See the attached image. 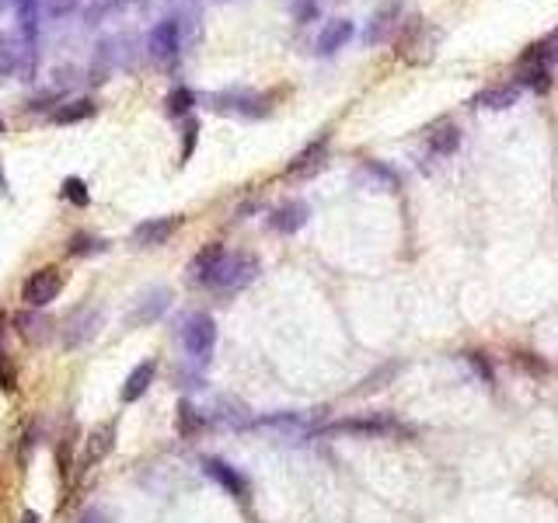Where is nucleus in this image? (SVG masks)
Masks as SVG:
<instances>
[{"label": "nucleus", "instance_id": "f257e3e1", "mask_svg": "<svg viewBox=\"0 0 558 523\" xmlns=\"http://www.w3.org/2000/svg\"><path fill=\"white\" fill-rule=\"evenodd\" d=\"M255 276H259V259L255 255H227V259L220 262V269L210 276L206 287L224 293V297H231V293H241L244 287H252Z\"/></svg>", "mask_w": 558, "mask_h": 523}, {"label": "nucleus", "instance_id": "f03ea898", "mask_svg": "<svg viewBox=\"0 0 558 523\" xmlns=\"http://www.w3.org/2000/svg\"><path fill=\"white\" fill-rule=\"evenodd\" d=\"M325 416V408H321L318 416H300V412H272L266 418H255L252 426L255 429H266V433H276L279 440H307L311 433H321L318 418Z\"/></svg>", "mask_w": 558, "mask_h": 523}, {"label": "nucleus", "instance_id": "7ed1b4c3", "mask_svg": "<svg viewBox=\"0 0 558 523\" xmlns=\"http://www.w3.org/2000/svg\"><path fill=\"white\" fill-rule=\"evenodd\" d=\"M321 433H328V436H363V440H370V436H395V433H401V422L391 416L373 412V416L343 418V422H335V426H325Z\"/></svg>", "mask_w": 558, "mask_h": 523}, {"label": "nucleus", "instance_id": "20e7f679", "mask_svg": "<svg viewBox=\"0 0 558 523\" xmlns=\"http://www.w3.org/2000/svg\"><path fill=\"white\" fill-rule=\"evenodd\" d=\"M182 345L196 363H206L213 356V345H216V321L210 314H188L186 325H182Z\"/></svg>", "mask_w": 558, "mask_h": 523}, {"label": "nucleus", "instance_id": "39448f33", "mask_svg": "<svg viewBox=\"0 0 558 523\" xmlns=\"http://www.w3.org/2000/svg\"><path fill=\"white\" fill-rule=\"evenodd\" d=\"M102 328V307H78V311L67 314L63 328H59V339H63V349H80L87 342L98 335Z\"/></svg>", "mask_w": 558, "mask_h": 523}, {"label": "nucleus", "instance_id": "423d86ee", "mask_svg": "<svg viewBox=\"0 0 558 523\" xmlns=\"http://www.w3.org/2000/svg\"><path fill=\"white\" fill-rule=\"evenodd\" d=\"M59 289H63V272L56 265H42V269H35L28 276L25 289H22V300H25L28 307H46L50 300L59 297Z\"/></svg>", "mask_w": 558, "mask_h": 523}, {"label": "nucleus", "instance_id": "0eeeda50", "mask_svg": "<svg viewBox=\"0 0 558 523\" xmlns=\"http://www.w3.org/2000/svg\"><path fill=\"white\" fill-rule=\"evenodd\" d=\"M168 307H171V289L168 287L147 289L143 297H136L133 311L126 314V325H130V328H147V325L160 321Z\"/></svg>", "mask_w": 558, "mask_h": 523}, {"label": "nucleus", "instance_id": "6e6552de", "mask_svg": "<svg viewBox=\"0 0 558 523\" xmlns=\"http://www.w3.org/2000/svg\"><path fill=\"white\" fill-rule=\"evenodd\" d=\"M147 50H151V56H154L158 63L175 60L178 50H182V28H178V22H175V18H164V22H158V25L151 28Z\"/></svg>", "mask_w": 558, "mask_h": 523}, {"label": "nucleus", "instance_id": "1a4fd4ad", "mask_svg": "<svg viewBox=\"0 0 558 523\" xmlns=\"http://www.w3.org/2000/svg\"><path fill=\"white\" fill-rule=\"evenodd\" d=\"M203 471L210 474V478L216 482V485H220V489H224V492H231V496L241 499V502H244V499H248V492H252L248 478H244L238 468H231L227 461H220V457H206V461H203Z\"/></svg>", "mask_w": 558, "mask_h": 523}, {"label": "nucleus", "instance_id": "9d476101", "mask_svg": "<svg viewBox=\"0 0 558 523\" xmlns=\"http://www.w3.org/2000/svg\"><path fill=\"white\" fill-rule=\"evenodd\" d=\"M178 227H182V216H154V220H143L130 241H133L136 248H158V244H164Z\"/></svg>", "mask_w": 558, "mask_h": 523}, {"label": "nucleus", "instance_id": "9b49d317", "mask_svg": "<svg viewBox=\"0 0 558 523\" xmlns=\"http://www.w3.org/2000/svg\"><path fill=\"white\" fill-rule=\"evenodd\" d=\"M325 154H328V133H321L315 143H307L300 154L293 157L290 164H287V175L290 179H307V175H315L325 168Z\"/></svg>", "mask_w": 558, "mask_h": 523}, {"label": "nucleus", "instance_id": "f8f14e48", "mask_svg": "<svg viewBox=\"0 0 558 523\" xmlns=\"http://www.w3.org/2000/svg\"><path fill=\"white\" fill-rule=\"evenodd\" d=\"M307 216H311L307 203L293 199V203H283V206L272 209V216H269V227H272L276 234H297V231L307 224Z\"/></svg>", "mask_w": 558, "mask_h": 523}, {"label": "nucleus", "instance_id": "ddd939ff", "mask_svg": "<svg viewBox=\"0 0 558 523\" xmlns=\"http://www.w3.org/2000/svg\"><path fill=\"white\" fill-rule=\"evenodd\" d=\"M112 446H115V422H105V426H98V429L84 440V457H80V464H84V468L102 464L108 454H112Z\"/></svg>", "mask_w": 558, "mask_h": 523}, {"label": "nucleus", "instance_id": "4468645a", "mask_svg": "<svg viewBox=\"0 0 558 523\" xmlns=\"http://www.w3.org/2000/svg\"><path fill=\"white\" fill-rule=\"evenodd\" d=\"M224 259H227V252H224V244H220V241L206 244L196 259L188 262V276H192V283H203V287H206V283H210V276L220 269V262Z\"/></svg>", "mask_w": 558, "mask_h": 523}, {"label": "nucleus", "instance_id": "2eb2a0df", "mask_svg": "<svg viewBox=\"0 0 558 523\" xmlns=\"http://www.w3.org/2000/svg\"><path fill=\"white\" fill-rule=\"evenodd\" d=\"M154 373H158V363H154V360H143V363L136 366L133 373L126 377V384H123V401H126V405L140 401V398L147 394V388L154 384Z\"/></svg>", "mask_w": 558, "mask_h": 523}, {"label": "nucleus", "instance_id": "dca6fc26", "mask_svg": "<svg viewBox=\"0 0 558 523\" xmlns=\"http://www.w3.org/2000/svg\"><path fill=\"white\" fill-rule=\"evenodd\" d=\"M349 39H352V22L349 18H335V22H328V25L321 28L318 52L321 56H332L335 50H343Z\"/></svg>", "mask_w": 558, "mask_h": 523}, {"label": "nucleus", "instance_id": "f3484780", "mask_svg": "<svg viewBox=\"0 0 558 523\" xmlns=\"http://www.w3.org/2000/svg\"><path fill=\"white\" fill-rule=\"evenodd\" d=\"M213 102H220L216 108H231V112H241V115H259V112H266V108H262L266 98H259V95H252V91H227V95H216Z\"/></svg>", "mask_w": 558, "mask_h": 523}, {"label": "nucleus", "instance_id": "a211bd4d", "mask_svg": "<svg viewBox=\"0 0 558 523\" xmlns=\"http://www.w3.org/2000/svg\"><path fill=\"white\" fill-rule=\"evenodd\" d=\"M398 370H401V363H384L380 370H373V373H367L363 381H360V388L352 394H377V391H384L395 377H398Z\"/></svg>", "mask_w": 558, "mask_h": 523}, {"label": "nucleus", "instance_id": "6ab92c4d", "mask_svg": "<svg viewBox=\"0 0 558 523\" xmlns=\"http://www.w3.org/2000/svg\"><path fill=\"white\" fill-rule=\"evenodd\" d=\"M95 115V102L91 98H74V102L59 105L53 112V123H84V119H91Z\"/></svg>", "mask_w": 558, "mask_h": 523}, {"label": "nucleus", "instance_id": "aec40b11", "mask_svg": "<svg viewBox=\"0 0 558 523\" xmlns=\"http://www.w3.org/2000/svg\"><path fill=\"white\" fill-rule=\"evenodd\" d=\"M517 98H520V91L506 84V87H485V91H479L475 105L479 108H509V105H517Z\"/></svg>", "mask_w": 558, "mask_h": 523}, {"label": "nucleus", "instance_id": "412c9836", "mask_svg": "<svg viewBox=\"0 0 558 523\" xmlns=\"http://www.w3.org/2000/svg\"><path fill=\"white\" fill-rule=\"evenodd\" d=\"M360 179L363 182H370V185H377V188H398V175L391 171V168H384L380 161H363V168H360Z\"/></svg>", "mask_w": 558, "mask_h": 523}, {"label": "nucleus", "instance_id": "4be33fe9", "mask_svg": "<svg viewBox=\"0 0 558 523\" xmlns=\"http://www.w3.org/2000/svg\"><path fill=\"white\" fill-rule=\"evenodd\" d=\"M461 147V130L457 126H440L429 133V151L436 157H451Z\"/></svg>", "mask_w": 558, "mask_h": 523}, {"label": "nucleus", "instance_id": "5701e85b", "mask_svg": "<svg viewBox=\"0 0 558 523\" xmlns=\"http://www.w3.org/2000/svg\"><path fill=\"white\" fill-rule=\"evenodd\" d=\"M395 18H398V4H388V7H384V11L377 14V18H373V25L367 28V35H363V39H367V46H377V42H384V35H388L391 28L398 25Z\"/></svg>", "mask_w": 558, "mask_h": 523}, {"label": "nucleus", "instance_id": "b1692460", "mask_svg": "<svg viewBox=\"0 0 558 523\" xmlns=\"http://www.w3.org/2000/svg\"><path fill=\"white\" fill-rule=\"evenodd\" d=\"M203 426H206V416H203L192 401H182V405H178V433H182L186 440H192L196 433H203Z\"/></svg>", "mask_w": 558, "mask_h": 523}, {"label": "nucleus", "instance_id": "393cba45", "mask_svg": "<svg viewBox=\"0 0 558 523\" xmlns=\"http://www.w3.org/2000/svg\"><path fill=\"white\" fill-rule=\"evenodd\" d=\"M108 244L102 237H91V234H74L70 237V244H67V252L74 255V259H87V255H102Z\"/></svg>", "mask_w": 558, "mask_h": 523}, {"label": "nucleus", "instance_id": "a878e982", "mask_svg": "<svg viewBox=\"0 0 558 523\" xmlns=\"http://www.w3.org/2000/svg\"><path fill=\"white\" fill-rule=\"evenodd\" d=\"M216 418H220L224 426H231V429H248V426H252V416L241 408L238 401H220V412H216Z\"/></svg>", "mask_w": 558, "mask_h": 523}, {"label": "nucleus", "instance_id": "bb28decb", "mask_svg": "<svg viewBox=\"0 0 558 523\" xmlns=\"http://www.w3.org/2000/svg\"><path fill=\"white\" fill-rule=\"evenodd\" d=\"M63 199L67 203H74V206H87L91 203V192H87V185H84V179H78V175H70V179H63Z\"/></svg>", "mask_w": 558, "mask_h": 523}, {"label": "nucleus", "instance_id": "cd10ccee", "mask_svg": "<svg viewBox=\"0 0 558 523\" xmlns=\"http://www.w3.org/2000/svg\"><path fill=\"white\" fill-rule=\"evenodd\" d=\"M520 84H527L534 91H548L552 87V74H548V67H520Z\"/></svg>", "mask_w": 558, "mask_h": 523}, {"label": "nucleus", "instance_id": "c85d7f7f", "mask_svg": "<svg viewBox=\"0 0 558 523\" xmlns=\"http://www.w3.org/2000/svg\"><path fill=\"white\" fill-rule=\"evenodd\" d=\"M196 105V95L188 91V87H175L168 98H164V108H168V115H186L188 108Z\"/></svg>", "mask_w": 558, "mask_h": 523}, {"label": "nucleus", "instance_id": "c756f323", "mask_svg": "<svg viewBox=\"0 0 558 523\" xmlns=\"http://www.w3.org/2000/svg\"><path fill=\"white\" fill-rule=\"evenodd\" d=\"M42 317H35V314H22L18 317V328H22V335H25L28 342H42L46 339V332H42Z\"/></svg>", "mask_w": 558, "mask_h": 523}, {"label": "nucleus", "instance_id": "7c9ffc66", "mask_svg": "<svg viewBox=\"0 0 558 523\" xmlns=\"http://www.w3.org/2000/svg\"><path fill=\"white\" fill-rule=\"evenodd\" d=\"M468 363L475 366V373H479L485 384L496 381V373H492V366H489V360H485V353H468Z\"/></svg>", "mask_w": 558, "mask_h": 523}, {"label": "nucleus", "instance_id": "2f4dec72", "mask_svg": "<svg viewBox=\"0 0 558 523\" xmlns=\"http://www.w3.org/2000/svg\"><path fill=\"white\" fill-rule=\"evenodd\" d=\"M196 140H199V123H186V140H182V161L192 157L196 151Z\"/></svg>", "mask_w": 558, "mask_h": 523}, {"label": "nucleus", "instance_id": "473e14b6", "mask_svg": "<svg viewBox=\"0 0 558 523\" xmlns=\"http://www.w3.org/2000/svg\"><path fill=\"white\" fill-rule=\"evenodd\" d=\"M541 52H544L548 63H558V28L548 35V39H541Z\"/></svg>", "mask_w": 558, "mask_h": 523}, {"label": "nucleus", "instance_id": "72a5a7b5", "mask_svg": "<svg viewBox=\"0 0 558 523\" xmlns=\"http://www.w3.org/2000/svg\"><path fill=\"white\" fill-rule=\"evenodd\" d=\"M318 14V0H297V22H311Z\"/></svg>", "mask_w": 558, "mask_h": 523}, {"label": "nucleus", "instance_id": "f704fd0d", "mask_svg": "<svg viewBox=\"0 0 558 523\" xmlns=\"http://www.w3.org/2000/svg\"><path fill=\"white\" fill-rule=\"evenodd\" d=\"M32 446H35V429H28L25 436H22V454H18V461L28 464V457H32Z\"/></svg>", "mask_w": 558, "mask_h": 523}, {"label": "nucleus", "instance_id": "c9c22d12", "mask_svg": "<svg viewBox=\"0 0 558 523\" xmlns=\"http://www.w3.org/2000/svg\"><path fill=\"white\" fill-rule=\"evenodd\" d=\"M74 4H78V0H50V11H53V14H67Z\"/></svg>", "mask_w": 558, "mask_h": 523}, {"label": "nucleus", "instance_id": "e433bc0d", "mask_svg": "<svg viewBox=\"0 0 558 523\" xmlns=\"http://www.w3.org/2000/svg\"><path fill=\"white\" fill-rule=\"evenodd\" d=\"M78 523H105V517H102V509H84Z\"/></svg>", "mask_w": 558, "mask_h": 523}, {"label": "nucleus", "instance_id": "4c0bfd02", "mask_svg": "<svg viewBox=\"0 0 558 523\" xmlns=\"http://www.w3.org/2000/svg\"><path fill=\"white\" fill-rule=\"evenodd\" d=\"M22 523H39V513H35V509H25V517H22Z\"/></svg>", "mask_w": 558, "mask_h": 523}, {"label": "nucleus", "instance_id": "58836bf2", "mask_svg": "<svg viewBox=\"0 0 558 523\" xmlns=\"http://www.w3.org/2000/svg\"><path fill=\"white\" fill-rule=\"evenodd\" d=\"M0 196H7V179H4V164H0Z\"/></svg>", "mask_w": 558, "mask_h": 523}, {"label": "nucleus", "instance_id": "ea45409f", "mask_svg": "<svg viewBox=\"0 0 558 523\" xmlns=\"http://www.w3.org/2000/svg\"><path fill=\"white\" fill-rule=\"evenodd\" d=\"M0 136H4V119H0Z\"/></svg>", "mask_w": 558, "mask_h": 523}]
</instances>
